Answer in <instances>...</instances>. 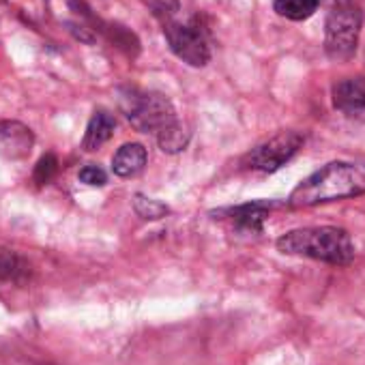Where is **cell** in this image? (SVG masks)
<instances>
[{"label": "cell", "instance_id": "cell-7", "mask_svg": "<svg viewBox=\"0 0 365 365\" xmlns=\"http://www.w3.org/2000/svg\"><path fill=\"white\" fill-rule=\"evenodd\" d=\"M35 148V133L20 120H0V157L22 161Z\"/></svg>", "mask_w": 365, "mask_h": 365}, {"label": "cell", "instance_id": "cell-13", "mask_svg": "<svg viewBox=\"0 0 365 365\" xmlns=\"http://www.w3.org/2000/svg\"><path fill=\"white\" fill-rule=\"evenodd\" d=\"M157 142H159V148L168 155H176L180 150H185L187 144H190V131L185 125H180L178 120H174L172 125L163 127L159 133H157Z\"/></svg>", "mask_w": 365, "mask_h": 365}, {"label": "cell", "instance_id": "cell-12", "mask_svg": "<svg viewBox=\"0 0 365 365\" xmlns=\"http://www.w3.org/2000/svg\"><path fill=\"white\" fill-rule=\"evenodd\" d=\"M33 269L31 262L9 250L0 252V282H14V284H22L31 277Z\"/></svg>", "mask_w": 365, "mask_h": 365}, {"label": "cell", "instance_id": "cell-15", "mask_svg": "<svg viewBox=\"0 0 365 365\" xmlns=\"http://www.w3.org/2000/svg\"><path fill=\"white\" fill-rule=\"evenodd\" d=\"M133 209H135V213L142 220H150V222L153 220H161V217H165L170 213V207L168 205H163V202H159L155 198H146L142 194H138L133 198Z\"/></svg>", "mask_w": 365, "mask_h": 365}, {"label": "cell", "instance_id": "cell-9", "mask_svg": "<svg viewBox=\"0 0 365 365\" xmlns=\"http://www.w3.org/2000/svg\"><path fill=\"white\" fill-rule=\"evenodd\" d=\"M273 209H277V202L256 200V202H247V205H239V207H230V209L215 211L213 215L226 217V220H230L235 226H239L243 230L260 232L262 230V224L267 222V217L271 215Z\"/></svg>", "mask_w": 365, "mask_h": 365}, {"label": "cell", "instance_id": "cell-1", "mask_svg": "<svg viewBox=\"0 0 365 365\" xmlns=\"http://www.w3.org/2000/svg\"><path fill=\"white\" fill-rule=\"evenodd\" d=\"M361 194H365V165L333 161L299 182L288 198V207L307 209Z\"/></svg>", "mask_w": 365, "mask_h": 365}, {"label": "cell", "instance_id": "cell-2", "mask_svg": "<svg viewBox=\"0 0 365 365\" xmlns=\"http://www.w3.org/2000/svg\"><path fill=\"white\" fill-rule=\"evenodd\" d=\"M277 250L288 256H305L329 264H348L354 258L350 235L337 226L290 230L277 239Z\"/></svg>", "mask_w": 365, "mask_h": 365}, {"label": "cell", "instance_id": "cell-8", "mask_svg": "<svg viewBox=\"0 0 365 365\" xmlns=\"http://www.w3.org/2000/svg\"><path fill=\"white\" fill-rule=\"evenodd\" d=\"M333 106L350 118L365 114V76L346 78L333 86Z\"/></svg>", "mask_w": 365, "mask_h": 365}, {"label": "cell", "instance_id": "cell-17", "mask_svg": "<svg viewBox=\"0 0 365 365\" xmlns=\"http://www.w3.org/2000/svg\"><path fill=\"white\" fill-rule=\"evenodd\" d=\"M56 170H58V159L50 153V155H46V157L39 159V163L35 165L33 178H35L37 185H46V182H50L54 178Z\"/></svg>", "mask_w": 365, "mask_h": 365}, {"label": "cell", "instance_id": "cell-11", "mask_svg": "<svg viewBox=\"0 0 365 365\" xmlns=\"http://www.w3.org/2000/svg\"><path fill=\"white\" fill-rule=\"evenodd\" d=\"M114 127H116V120L112 114L99 110L93 114V118L88 120V127H86V133H84V140H82V146L86 150H97L101 148L114 133Z\"/></svg>", "mask_w": 365, "mask_h": 365}, {"label": "cell", "instance_id": "cell-19", "mask_svg": "<svg viewBox=\"0 0 365 365\" xmlns=\"http://www.w3.org/2000/svg\"><path fill=\"white\" fill-rule=\"evenodd\" d=\"M80 180L88 187H101L108 182V174L99 165H84L80 170Z\"/></svg>", "mask_w": 365, "mask_h": 365}, {"label": "cell", "instance_id": "cell-16", "mask_svg": "<svg viewBox=\"0 0 365 365\" xmlns=\"http://www.w3.org/2000/svg\"><path fill=\"white\" fill-rule=\"evenodd\" d=\"M142 3L153 11L155 18L161 20V24L174 20L180 11V0H142Z\"/></svg>", "mask_w": 365, "mask_h": 365}, {"label": "cell", "instance_id": "cell-5", "mask_svg": "<svg viewBox=\"0 0 365 365\" xmlns=\"http://www.w3.org/2000/svg\"><path fill=\"white\" fill-rule=\"evenodd\" d=\"M303 146V135L299 131H282L267 142L258 144L252 153L245 155L243 165L254 172L271 174L286 165Z\"/></svg>", "mask_w": 365, "mask_h": 365}, {"label": "cell", "instance_id": "cell-3", "mask_svg": "<svg viewBox=\"0 0 365 365\" xmlns=\"http://www.w3.org/2000/svg\"><path fill=\"white\" fill-rule=\"evenodd\" d=\"M363 14L348 0H339L324 22V52L333 61H350L359 46Z\"/></svg>", "mask_w": 365, "mask_h": 365}, {"label": "cell", "instance_id": "cell-14", "mask_svg": "<svg viewBox=\"0 0 365 365\" xmlns=\"http://www.w3.org/2000/svg\"><path fill=\"white\" fill-rule=\"evenodd\" d=\"M318 5H320V0H275L273 9L277 11V16L286 20L303 22L316 14Z\"/></svg>", "mask_w": 365, "mask_h": 365}, {"label": "cell", "instance_id": "cell-4", "mask_svg": "<svg viewBox=\"0 0 365 365\" xmlns=\"http://www.w3.org/2000/svg\"><path fill=\"white\" fill-rule=\"evenodd\" d=\"M120 108L129 123L142 133H159L176 118L172 101L161 93H142L135 88L120 91Z\"/></svg>", "mask_w": 365, "mask_h": 365}, {"label": "cell", "instance_id": "cell-10", "mask_svg": "<svg viewBox=\"0 0 365 365\" xmlns=\"http://www.w3.org/2000/svg\"><path fill=\"white\" fill-rule=\"evenodd\" d=\"M146 161H148L146 148L142 144L131 142V144H123L116 150V155L112 157V170L120 178H131L144 170Z\"/></svg>", "mask_w": 365, "mask_h": 365}, {"label": "cell", "instance_id": "cell-18", "mask_svg": "<svg viewBox=\"0 0 365 365\" xmlns=\"http://www.w3.org/2000/svg\"><path fill=\"white\" fill-rule=\"evenodd\" d=\"M108 35H110V39L114 41V46L116 48H120V50H125L127 54H131V50H133V54L138 52V39L133 37V33H129V31H125L123 26H110L108 29Z\"/></svg>", "mask_w": 365, "mask_h": 365}, {"label": "cell", "instance_id": "cell-6", "mask_svg": "<svg viewBox=\"0 0 365 365\" xmlns=\"http://www.w3.org/2000/svg\"><path fill=\"white\" fill-rule=\"evenodd\" d=\"M163 35L170 50L192 67H205L211 61V48L207 35L200 26L194 24H180L176 20L163 22Z\"/></svg>", "mask_w": 365, "mask_h": 365}, {"label": "cell", "instance_id": "cell-20", "mask_svg": "<svg viewBox=\"0 0 365 365\" xmlns=\"http://www.w3.org/2000/svg\"><path fill=\"white\" fill-rule=\"evenodd\" d=\"M320 3H322V0H320Z\"/></svg>", "mask_w": 365, "mask_h": 365}]
</instances>
